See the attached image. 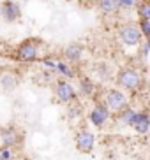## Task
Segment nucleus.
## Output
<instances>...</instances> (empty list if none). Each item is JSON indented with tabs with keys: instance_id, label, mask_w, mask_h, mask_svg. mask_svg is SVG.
I'll return each mask as SVG.
<instances>
[{
	"instance_id": "f257e3e1",
	"label": "nucleus",
	"mask_w": 150,
	"mask_h": 160,
	"mask_svg": "<svg viewBox=\"0 0 150 160\" xmlns=\"http://www.w3.org/2000/svg\"><path fill=\"white\" fill-rule=\"evenodd\" d=\"M117 85L124 90H140L143 85V76L138 67H122L117 74Z\"/></svg>"
},
{
	"instance_id": "f03ea898",
	"label": "nucleus",
	"mask_w": 150,
	"mask_h": 160,
	"mask_svg": "<svg viewBox=\"0 0 150 160\" xmlns=\"http://www.w3.org/2000/svg\"><path fill=\"white\" fill-rule=\"evenodd\" d=\"M99 102H103L108 108L110 113H117V111H120V109L129 106V100H127L126 93H124L122 90H117V88L104 90L103 99L99 100Z\"/></svg>"
},
{
	"instance_id": "7ed1b4c3",
	"label": "nucleus",
	"mask_w": 150,
	"mask_h": 160,
	"mask_svg": "<svg viewBox=\"0 0 150 160\" xmlns=\"http://www.w3.org/2000/svg\"><path fill=\"white\" fill-rule=\"evenodd\" d=\"M118 37H120V41H122L126 46L132 48V46H140L141 44V32L140 28H138V25L134 23H127V25H122L120 28H118Z\"/></svg>"
},
{
	"instance_id": "20e7f679",
	"label": "nucleus",
	"mask_w": 150,
	"mask_h": 160,
	"mask_svg": "<svg viewBox=\"0 0 150 160\" xmlns=\"http://www.w3.org/2000/svg\"><path fill=\"white\" fill-rule=\"evenodd\" d=\"M16 60L23 62V63H30V62L37 60V44L35 41L28 39V41H23L16 48Z\"/></svg>"
},
{
	"instance_id": "39448f33",
	"label": "nucleus",
	"mask_w": 150,
	"mask_h": 160,
	"mask_svg": "<svg viewBox=\"0 0 150 160\" xmlns=\"http://www.w3.org/2000/svg\"><path fill=\"white\" fill-rule=\"evenodd\" d=\"M0 16L7 23H14V21H18L21 18V7L14 0H4L0 4Z\"/></svg>"
},
{
	"instance_id": "423d86ee",
	"label": "nucleus",
	"mask_w": 150,
	"mask_h": 160,
	"mask_svg": "<svg viewBox=\"0 0 150 160\" xmlns=\"http://www.w3.org/2000/svg\"><path fill=\"white\" fill-rule=\"evenodd\" d=\"M76 150L80 151V153H90V151L94 150V144H95V136L92 134L90 130L83 128L76 134Z\"/></svg>"
},
{
	"instance_id": "0eeeda50",
	"label": "nucleus",
	"mask_w": 150,
	"mask_h": 160,
	"mask_svg": "<svg viewBox=\"0 0 150 160\" xmlns=\"http://www.w3.org/2000/svg\"><path fill=\"white\" fill-rule=\"evenodd\" d=\"M55 97L58 102L62 104H69V102H74L76 99V90L74 86L67 83V81H58L55 85Z\"/></svg>"
},
{
	"instance_id": "6e6552de",
	"label": "nucleus",
	"mask_w": 150,
	"mask_h": 160,
	"mask_svg": "<svg viewBox=\"0 0 150 160\" xmlns=\"http://www.w3.org/2000/svg\"><path fill=\"white\" fill-rule=\"evenodd\" d=\"M21 141V132L14 127L0 128V146L2 148H14Z\"/></svg>"
},
{
	"instance_id": "1a4fd4ad",
	"label": "nucleus",
	"mask_w": 150,
	"mask_h": 160,
	"mask_svg": "<svg viewBox=\"0 0 150 160\" xmlns=\"http://www.w3.org/2000/svg\"><path fill=\"white\" fill-rule=\"evenodd\" d=\"M110 116H111V113L108 111V108L104 106L103 102H97L94 106V109L90 111V123L94 125V127H97V128H101L104 125V123L110 120Z\"/></svg>"
},
{
	"instance_id": "9d476101",
	"label": "nucleus",
	"mask_w": 150,
	"mask_h": 160,
	"mask_svg": "<svg viewBox=\"0 0 150 160\" xmlns=\"http://www.w3.org/2000/svg\"><path fill=\"white\" fill-rule=\"evenodd\" d=\"M131 127L138 132V134H147L150 128V118L147 114V111H141V113H134L131 122Z\"/></svg>"
},
{
	"instance_id": "9b49d317",
	"label": "nucleus",
	"mask_w": 150,
	"mask_h": 160,
	"mask_svg": "<svg viewBox=\"0 0 150 160\" xmlns=\"http://www.w3.org/2000/svg\"><path fill=\"white\" fill-rule=\"evenodd\" d=\"M81 57H83V46L81 44L72 42L64 48V58L67 62H80Z\"/></svg>"
},
{
	"instance_id": "f8f14e48",
	"label": "nucleus",
	"mask_w": 150,
	"mask_h": 160,
	"mask_svg": "<svg viewBox=\"0 0 150 160\" xmlns=\"http://www.w3.org/2000/svg\"><path fill=\"white\" fill-rule=\"evenodd\" d=\"M0 86L4 92H13L18 86V76L14 72H4L0 76Z\"/></svg>"
},
{
	"instance_id": "ddd939ff",
	"label": "nucleus",
	"mask_w": 150,
	"mask_h": 160,
	"mask_svg": "<svg viewBox=\"0 0 150 160\" xmlns=\"http://www.w3.org/2000/svg\"><path fill=\"white\" fill-rule=\"evenodd\" d=\"M97 7L104 14H113L120 9V0H97Z\"/></svg>"
},
{
	"instance_id": "4468645a",
	"label": "nucleus",
	"mask_w": 150,
	"mask_h": 160,
	"mask_svg": "<svg viewBox=\"0 0 150 160\" xmlns=\"http://www.w3.org/2000/svg\"><path fill=\"white\" fill-rule=\"evenodd\" d=\"M134 113H136V111L127 106V108H124V109H120V111L115 113V120H117V123H122V125H129V127H131V122H132Z\"/></svg>"
},
{
	"instance_id": "2eb2a0df",
	"label": "nucleus",
	"mask_w": 150,
	"mask_h": 160,
	"mask_svg": "<svg viewBox=\"0 0 150 160\" xmlns=\"http://www.w3.org/2000/svg\"><path fill=\"white\" fill-rule=\"evenodd\" d=\"M94 92H95L94 81L88 79V78H81L80 79V93L83 97H90V95H94Z\"/></svg>"
},
{
	"instance_id": "dca6fc26",
	"label": "nucleus",
	"mask_w": 150,
	"mask_h": 160,
	"mask_svg": "<svg viewBox=\"0 0 150 160\" xmlns=\"http://www.w3.org/2000/svg\"><path fill=\"white\" fill-rule=\"evenodd\" d=\"M138 16L140 19H150V2L143 0L138 4Z\"/></svg>"
},
{
	"instance_id": "f3484780",
	"label": "nucleus",
	"mask_w": 150,
	"mask_h": 160,
	"mask_svg": "<svg viewBox=\"0 0 150 160\" xmlns=\"http://www.w3.org/2000/svg\"><path fill=\"white\" fill-rule=\"evenodd\" d=\"M55 69L60 72L62 76H66V78H72V71H71V67L67 65L66 62H58V63H55Z\"/></svg>"
},
{
	"instance_id": "a211bd4d",
	"label": "nucleus",
	"mask_w": 150,
	"mask_h": 160,
	"mask_svg": "<svg viewBox=\"0 0 150 160\" xmlns=\"http://www.w3.org/2000/svg\"><path fill=\"white\" fill-rule=\"evenodd\" d=\"M138 28H140V32H141L143 37H148L150 35V19H140Z\"/></svg>"
},
{
	"instance_id": "6ab92c4d",
	"label": "nucleus",
	"mask_w": 150,
	"mask_h": 160,
	"mask_svg": "<svg viewBox=\"0 0 150 160\" xmlns=\"http://www.w3.org/2000/svg\"><path fill=\"white\" fill-rule=\"evenodd\" d=\"M13 148H2L0 150V160H13Z\"/></svg>"
},
{
	"instance_id": "aec40b11",
	"label": "nucleus",
	"mask_w": 150,
	"mask_h": 160,
	"mask_svg": "<svg viewBox=\"0 0 150 160\" xmlns=\"http://www.w3.org/2000/svg\"><path fill=\"white\" fill-rule=\"evenodd\" d=\"M148 49H150L148 42H141L140 44V57H141V60H147V57H148Z\"/></svg>"
},
{
	"instance_id": "412c9836",
	"label": "nucleus",
	"mask_w": 150,
	"mask_h": 160,
	"mask_svg": "<svg viewBox=\"0 0 150 160\" xmlns=\"http://www.w3.org/2000/svg\"><path fill=\"white\" fill-rule=\"evenodd\" d=\"M136 0H120V7H132Z\"/></svg>"
},
{
	"instance_id": "4be33fe9",
	"label": "nucleus",
	"mask_w": 150,
	"mask_h": 160,
	"mask_svg": "<svg viewBox=\"0 0 150 160\" xmlns=\"http://www.w3.org/2000/svg\"><path fill=\"white\" fill-rule=\"evenodd\" d=\"M42 63H44L46 67H51V69H55V63H53V62H50V60H42Z\"/></svg>"
}]
</instances>
